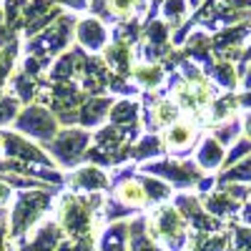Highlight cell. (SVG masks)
I'll return each instance as SVG.
<instances>
[{
    "instance_id": "1",
    "label": "cell",
    "mask_w": 251,
    "mask_h": 251,
    "mask_svg": "<svg viewBox=\"0 0 251 251\" xmlns=\"http://www.w3.org/2000/svg\"><path fill=\"white\" fill-rule=\"evenodd\" d=\"M151 236L161 239L169 244V249L178 251L186 241V224L181 219V214H176V208L166 206L161 211H156L153 224H151Z\"/></svg>"
},
{
    "instance_id": "2",
    "label": "cell",
    "mask_w": 251,
    "mask_h": 251,
    "mask_svg": "<svg viewBox=\"0 0 251 251\" xmlns=\"http://www.w3.org/2000/svg\"><path fill=\"white\" fill-rule=\"evenodd\" d=\"M48 203V196H25L20 199L18 208L13 211V236H23L25 228L40 216V208Z\"/></svg>"
},
{
    "instance_id": "3",
    "label": "cell",
    "mask_w": 251,
    "mask_h": 251,
    "mask_svg": "<svg viewBox=\"0 0 251 251\" xmlns=\"http://www.w3.org/2000/svg\"><path fill=\"white\" fill-rule=\"evenodd\" d=\"M20 128L38 138H50L55 133V121L43 108H28V113L20 121Z\"/></svg>"
},
{
    "instance_id": "4",
    "label": "cell",
    "mask_w": 251,
    "mask_h": 251,
    "mask_svg": "<svg viewBox=\"0 0 251 251\" xmlns=\"http://www.w3.org/2000/svg\"><path fill=\"white\" fill-rule=\"evenodd\" d=\"M86 141H88L86 133L68 131V133H63V136L58 138V143H53V153H58L63 163L71 166V163L80 156V149H83V143H86Z\"/></svg>"
},
{
    "instance_id": "5",
    "label": "cell",
    "mask_w": 251,
    "mask_h": 251,
    "mask_svg": "<svg viewBox=\"0 0 251 251\" xmlns=\"http://www.w3.org/2000/svg\"><path fill=\"white\" fill-rule=\"evenodd\" d=\"M196 136H199V131H196L194 123H181V121H176L171 128H169V133H166V146H169L174 153H183L188 146L196 141Z\"/></svg>"
},
{
    "instance_id": "6",
    "label": "cell",
    "mask_w": 251,
    "mask_h": 251,
    "mask_svg": "<svg viewBox=\"0 0 251 251\" xmlns=\"http://www.w3.org/2000/svg\"><path fill=\"white\" fill-rule=\"evenodd\" d=\"M60 241V226L58 224H43L33 234V241H25L23 244V251H55Z\"/></svg>"
},
{
    "instance_id": "7",
    "label": "cell",
    "mask_w": 251,
    "mask_h": 251,
    "mask_svg": "<svg viewBox=\"0 0 251 251\" xmlns=\"http://www.w3.org/2000/svg\"><path fill=\"white\" fill-rule=\"evenodd\" d=\"M116 196H118V201H123L126 206H131V208L146 203V191H143V183L141 181H123L118 186Z\"/></svg>"
},
{
    "instance_id": "8",
    "label": "cell",
    "mask_w": 251,
    "mask_h": 251,
    "mask_svg": "<svg viewBox=\"0 0 251 251\" xmlns=\"http://www.w3.org/2000/svg\"><path fill=\"white\" fill-rule=\"evenodd\" d=\"M78 40L88 48H100L103 40H106V30L96 20H86V23L78 25Z\"/></svg>"
},
{
    "instance_id": "9",
    "label": "cell",
    "mask_w": 251,
    "mask_h": 251,
    "mask_svg": "<svg viewBox=\"0 0 251 251\" xmlns=\"http://www.w3.org/2000/svg\"><path fill=\"white\" fill-rule=\"evenodd\" d=\"M224 161V151H221V143L216 138H206L199 149V163L203 169H216V166Z\"/></svg>"
},
{
    "instance_id": "10",
    "label": "cell",
    "mask_w": 251,
    "mask_h": 251,
    "mask_svg": "<svg viewBox=\"0 0 251 251\" xmlns=\"http://www.w3.org/2000/svg\"><path fill=\"white\" fill-rule=\"evenodd\" d=\"M5 141H8V153L10 156H20V158H25V161H40V163H46V156L43 153H38V149H33V146H25L20 138L5 136Z\"/></svg>"
},
{
    "instance_id": "11",
    "label": "cell",
    "mask_w": 251,
    "mask_h": 251,
    "mask_svg": "<svg viewBox=\"0 0 251 251\" xmlns=\"http://www.w3.org/2000/svg\"><path fill=\"white\" fill-rule=\"evenodd\" d=\"M75 188H88V191H96V188H103L106 186V176L96 169H83L75 178H73Z\"/></svg>"
},
{
    "instance_id": "12",
    "label": "cell",
    "mask_w": 251,
    "mask_h": 251,
    "mask_svg": "<svg viewBox=\"0 0 251 251\" xmlns=\"http://www.w3.org/2000/svg\"><path fill=\"white\" fill-rule=\"evenodd\" d=\"M133 251H161L146 234L143 224H133Z\"/></svg>"
},
{
    "instance_id": "13",
    "label": "cell",
    "mask_w": 251,
    "mask_h": 251,
    "mask_svg": "<svg viewBox=\"0 0 251 251\" xmlns=\"http://www.w3.org/2000/svg\"><path fill=\"white\" fill-rule=\"evenodd\" d=\"M123 239H126V226H113L106 234V241H103V251H126L123 249Z\"/></svg>"
},
{
    "instance_id": "14",
    "label": "cell",
    "mask_w": 251,
    "mask_h": 251,
    "mask_svg": "<svg viewBox=\"0 0 251 251\" xmlns=\"http://www.w3.org/2000/svg\"><path fill=\"white\" fill-rule=\"evenodd\" d=\"M208 208H211L214 214H219V216H224V214H231V211H236V203H234V199L231 196H224V194H219V196H214L211 201H208Z\"/></svg>"
},
{
    "instance_id": "15",
    "label": "cell",
    "mask_w": 251,
    "mask_h": 251,
    "mask_svg": "<svg viewBox=\"0 0 251 251\" xmlns=\"http://www.w3.org/2000/svg\"><path fill=\"white\" fill-rule=\"evenodd\" d=\"M133 75L143 83V86H156V83L161 80V68H153V66H138L136 71H133Z\"/></svg>"
},
{
    "instance_id": "16",
    "label": "cell",
    "mask_w": 251,
    "mask_h": 251,
    "mask_svg": "<svg viewBox=\"0 0 251 251\" xmlns=\"http://www.w3.org/2000/svg\"><path fill=\"white\" fill-rule=\"evenodd\" d=\"M136 103H121V106H116L113 108V123H123V121H131V123H136Z\"/></svg>"
},
{
    "instance_id": "17",
    "label": "cell",
    "mask_w": 251,
    "mask_h": 251,
    "mask_svg": "<svg viewBox=\"0 0 251 251\" xmlns=\"http://www.w3.org/2000/svg\"><path fill=\"white\" fill-rule=\"evenodd\" d=\"M136 0H108V10L113 13V18H128L133 15Z\"/></svg>"
},
{
    "instance_id": "18",
    "label": "cell",
    "mask_w": 251,
    "mask_h": 251,
    "mask_svg": "<svg viewBox=\"0 0 251 251\" xmlns=\"http://www.w3.org/2000/svg\"><path fill=\"white\" fill-rule=\"evenodd\" d=\"M221 178H224V181H249V178H251V156H249L244 163H239L234 171L224 174Z\"/></svg>"
},
{
    "instance_id": "19",
    "label": "cell",
    "mask_w": 251,
    "mask_h": 251,
    "mask_svg": "<svg viewBox=\"0 0 251 251\" xmlns=\"http://www.w3.org/2000/svg\"><path fill=\"white\" fill-rule=\"evenodd\" d=\"M103 108H108V100H98V103H91V106L86 108L88 113H83V116H80V118H83V123H88V126H91L93 121L98 123V121L103 118Z\"/></svg>"
},
{
    "instance_id": "20",
    "label": "cell",
    "mask_w": 251,
    "mask_h": 251,
    "mask_svg": "<svg viewBox=\"0 0 251 251\" xmlns=\"http://www.w3.org/2000/svg\"><path fill=\"white\" fill-rule=\"evenodd\" d=\"M236 136H239V121L234 118L231 123H226L221 131H216V136H214V138H216L219 143H231Z\"/></svg>"
},
{
    "instance_id": "21",
    "label": "cell",
    "mask_w": 251,
    "mask_h": 251,
    "mask_svg": "<svg viewBox=\"0 0 251 251\" xmlns=\"http://www.w3.org/2000/svg\"><path fill=\"white\" fill-rule=\"evenodd\" d=\"M60 251H93V236H83V239H73L71 244L60 246Z\"/></svg>"
},
{
    "instance_id": "22",
    "label": "cell",
    "mask_w": 251,
    "mask_h": 251,
    "mask_svg": "<svg viewBox=\"0 0 251 251\" xmlns=\"http://www.w3.org/2000/svg\"><path fill=\"white\" fill-rule=\"evenodd\" d=\"M214 78H216L219 83H224V86H228V88H231V86H234V80H236V75H234L231 66H226V63L214 71Z\"/></svg>"
},
{
    "instance_id": "23",
    "label": "cell",
    "mask_w": 251,
    "mask_h": 251,
    "mask_svg": "<svg viewBox=\"0 0 251 251\" xmlns=\"http://www.w3.org/2000/svg\"><path fill=\"white\" fill-rule=\"evenodd\" d=\"M251 153V141L246 138V141H239L234 149H231V153H228V158H226V163H234L236 158H241V156H249Z\"/></svg>"
},
{
    "instance_id": "24",
    "label": "cell",
    "mask_w": 251,
    "mask_h": 251,
    "mask_svg": "<svg viewBox=\"0 0 251 251\" xmlns=\"http://www.w3.org/2000/svg\"><path fill=\"white\" fill-rule=\"evenodd\" d=\"M13 55H15V48H13V46H10L3 55H0V83L8 78V68H10V63H13Z\"/></svg>"
},
{
    "instance_id": "25",
    "label": "cell",
    "mask_w": 251,
    "mask_h": 251,
    "mask_svg": "<svg viewBox=\"0 0 251 251\" xmlns=\"http://www.w3.org/2000/svg\"><path fill=\"white\" fill-rule=\"evenodd\" d=\"M183 5H186L183 0H169V3H166V15H169L171 20H174V18L178 20V18L183 15Z\"/></svg>"
},
{
    "instance_id": "26",
    "label": "cell",
    "mask_w": 251,
    "mask_h": 251,
    "mask_svg": "<svg viewBox=\"0 0 251 251\" xmlns=\"http://www.w3.org/2000/svg\"><path fill=\"white\" fill-rule=\"evenodd\" d=\"M10 196H13V191H10V186H5V183H0V203H8V201H10Z\"/></svg>"
},
{
    "instance_id": "27",
    "label": "cell",
    "mask_w": 251,
    "mask_h": 251,
    "mask_svg": "<svg viewBox=\"0 0 251 251\" xmlns=\"http://www.w3.org/2000/svg\"><path fill=\"white\" fill-rule=\"evenodd\" d=\"M244 131H246V138L251 141V113L244 116Z\"/></svg>"
},
{
    "instance_id": "28",
    "label": "cell",
    "mask_w": 251,
    "mask_h": 251,
    "mask_svg": "<svg viewBox=\"0 0 251 251\" xmlns=\"http://www.w3.org/2000/svg\"><path fill=\"white\" fill-rule=\"evenodd\" d=\"M244 88H249V91H251V68L246 71V78H244Z\"/></svg>"
},
{
    "instance_id": "29",
    "label": "cell",
    "mask_w": 251,
    "mask_h": 251,
    "mask_svg": "<svg viewBox=\"0 0 251 251\" xmlns=\"http://www.w3.org/2000/svg\"><path fill=\"white\" fill-rule=\"evenodd\" d=\"M239 100L244 103V106H249V108H251V93H246V96H241Z\"/></svg>"
},
{
    "instance_id": "30",
    "label": "cell",
    "mask_w": 251,
    "mask_h": 251,
    "mask_svg": "<svg viewBox=\"0 0 251 251\" xmlns=\"http://www.w3.org/2000/svg\"><path fill=\"white\" fill-rule=\"evenodd\" d=\"M0 244H3V236H0Z\"/></svg>"
},
{
    "instance_id": "31",
    "label": "cell",
    "mask_w": 251,
    "mask_h": 251,
    "mask_svg": "<svg viewBox=\"0 0 251 251\" xmlns=\"http://www.w3.org/2000/svg\"><path fill=\"white\" fill-rule=\"evenodd\" d=\"M10 251H15V249H10Z\"/></svg>"
}]
</instances>
